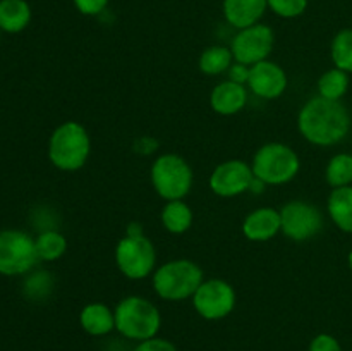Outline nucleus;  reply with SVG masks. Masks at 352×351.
<instances>
[{
	"label": "nucleus",
	"instance_id": "6ab92c4d",
	"mask_svg": "<svg viewBox=\"0 0 352 351\" xmlns=\"http://www.w3.org/2000/svg\"><path fill=\"white\" fill-rule=\"evenodd\" d=\"M31 21V7L26 0H0V31L21 33Z\"/></svg>",
	"mask_w": 352,
	"mask_h": 351
},
{
	"label": "nucleus",
	"instance_id": "bb28decb",
	"mask_svg": "<svg viewBox=\"0 0 352 351\" xmlns=\"http://www.w3.org/2000/svg\"><path fill=\"white\" fill-rule=\"evenodd\" d=\"M24 286H26L24 291H26V295L30 296V298L40 299L45 298V296L50 292L54 281H52L50 275L47 274V270H38L36 274H31L30 277H28L26 284Z\"/></svg>",
	"mask_w": 352,
	"mask_h": 351
},
{
	"label": "nucleus",
	"instance_id": "9b49d317",
	"mask_svg": "<svg viewBox=\"0 0 352 351\" xmlns=\"http://www.w3.org/2000/svg\"><path fill=\"white\" fill-rule=\"evenodd\" d=\"M275 47V33L268 24L258 23L244 30H237L230 41L234 61L246 65L268 61Z\"/></svg>",
	"mask_w": 352,
	"mask_h": 351
},
{
	"label": "nucleus",
	"instance_id": "f704fd0d",
	"mask_svg": "<svg viewBox=\"0 0 352 351\" xmlns=\"http://www.w3.org/2000/svg\"><path fill=\"white\" fill-rule=\"evenodd\" d=\"M347 265H349V268L352 272V250L349 251V255H347Z\"/></svg>",
	"mask_w": 352,
	"mask_h": 351
},
{
	"label": "nucleus",
	"instance_id": "393cba45",
	"mask_svg": "<svg viewBox=\"0 0 352 351\" xmlns=\"http://www.w3.org/2000/svg\"><path fill=\"white\" fill-rule=\"evenodd\" d=\"M330 57L333 67L352 74V28L340 30L330 43Z\"/></svg>",
	"mask_w": 352,
	"mask_h": 351
},
{
	"label": "nucleus",
	"instance_id": "f03ea898",
	"mask_svg": "<svg viewBox=\"0 0 352 351\" xmlns=\"http://www.w3.org/2000/svg\"><path fill=\"white\" fill-rule=\"evenodd\" d=\"M91 138L78 120H65L54 129L48 140V160L64 172H76L88 162Z\"/></svg>",
	"mask_w": 352,
	"mask_h": 351
},
{
	"label": "nucleus",
	"instance_id": "aec40b11",
	"mask_svg": "<svg viewBox=\"0 0 352 351\" xmlns=\"http://www.w3.org/2000/svg\"><path fill=\"white\" fill-rule=\"evenodd\" d=\"M162 224L170 234H184L192 226V210L184 200H172L167 202L160 213Z\"/></svg>",
	"mask_w": 352,
	"mask_h": 351
},
{
	"label": "nucleus",
	"instance_id": "c85d7f7f",
	"mask_svg": "<svg viewBox=\"0 0 352 351\" xmlns=\"http://www.w3.org/2000/svg\"><path fill=\"white\" fill-rule=\"evenodd\" d=\"M110 0H72L78 12L82 16H100L109 7Z\"/></svg>",
	"mask_w": 352,
	"mask_h": 351
},
{
	"label": "nucleus",
	"instance_id": "b1692460",
	"mask_svg": "<svg viewBox=\"0 0 352 351\" xmlns=\"http://www.w3.org/2000/svg\"><path fill=\"white\" fill-rule=\"evenodd\" d=\"M325 179L332 188L352 186V153H337L329 160L325 169Z\"/></svg>",
	"mask_w": 352,
	"mask_h": 351
},
{
	"label": "nucleus",
	"instance_id": "7c9ffc66",
	"mask_svg": "<svg viewBox=\"0 0 352 351\" xmlns=\"http://www.w3.org/2000/svg\"><path fill=\"white\" fill-rule=\"evenodd\" d=\"M227 74H229V79L234 83H239V85H248V78H250V65L246 64H241V62H236L234 61V64L230 65L229 71H227Z\"/></svg>",
	"mask_w": 352,
	"mask_h": 351
},
{
	"label": "nucleus",
	"instance_id": "f8f14e48",
	"mask_svg": "<svg viewBox=\"0 0 352 351\" xmlns=\"http://www.w3.org/2000/svg\"><path fill=\"white\" fill-rule=\"evenodd\" d=\"M254 174L250 164L241 158L222 162L210 174V189L222 198H234L250 191Z\"/></svg>",
	"mask_w": 352,
	"mask_h": 351
},
{
	"label": "nucleus",
	"instance_id": "423d86ee",
	"mask_svg": "<svg viewBox=\"0 0 352 351\" xmlns=\"http://www.w3.org/2000/svg\"><path fill=\"white\" fill-rule=\"evenodd\" d=\"M151 186L165 202L184 200L192 188V169L184 157L177 153H164L157 157L150 169Z\"/></svg>",
	"mask_w": 352,
	"mask_h": 351
},
{
	"label": "nucleus",
	"instance_id": "9d476101",
	"mask_svg": "<svg viewBox=\"0 0 352 351\" xmlns=\"http://www.w3.org/2000/svg\"><path fill=\"white\" fill-rule=\"evenodd\" d=\"M196 313L205 320H222L236 308V289L223 279H205L192 296Z\"/></svg>",
	"mask_w": 352,
	"mask_h": 351
},
{
	"label": "nucleus",
	"instance_id": "f257e3e1",
	"mask_svg": "<svg viewBox=\"0 0 352 351\" xmlns=\"http://www.w3.org/2000/svg\"><path fill=\"white\" fill-rule=\"evenodd\" d=\"M351 126V114L342 102L313 96L299 110V133L315 147L339 145L347 138Z\"/></svg>",
	"mask_w": 352,
	"mask_h": 351
},
{
	"label": "nucleus",
	"instance_id": "5701e85b",
	"mask_svg": "<svg viewBox=\"0 0 352 351\" xmlns=\"http://www.w3.org/2000/svg\"><path fill=\"white\" fill-rule=\"evenodd\" d=\"M34 244H36V253L41 262H55L64 257L67 251V240L64 234L55 229L41 231L34 237Z\"/></svg>",
	"mask_w": 352,
	"mask_h": 351
},
{
	"label": "nucleus",
	"instance_id": "2eb2a0df",
	"mask_svg": "<svg viewBox=\"0 0 352 351\" xmlns=\"http://www.w3.org/2000/svg\"><path fill=\"white\" fill-rule=\"evenodd\" d=\"M248 88L230 79L220 81L210 93V105L219 116H236L246 107Z\"/></svg>",
	"mask_w": 352,
	"mask_h": 351
},
{
	"label": "nucleus",
	"instance_id": "412c9836",
	"mask_svg": "<svg viewBox=\"0 0 352 351\" xmlns=\"http://www.w3.org/2000/svg\"><path fill=\"white\" fill-rule=\"evenodd\" d=\"M349 72L342 71L339 67H332L320 76L318 83H316V89H318V96H322V98L342 102L347 89H349Z\"/></svg>",
	"mask_w": 352,
	"mask_h": 351
},
{
	"label": "nucleus",
	"instance_id": "20e7f679",
	"mask_svg": "<svg viewBox=\"0 0 352 351\" xmlns=\"http://www.w3.org/2000/svg\"><path fill=\"white\" fill-rule=\"evenodd\" d=\"M116 330L131 341H146L158 334L162 327V313L155 303L143 296H126L113 308Z\"/></svg>",
	"mask_w": 352,
	"mask_h": 351
},
{
	"label": "nucleus",
	"instance_id": "39448f33",
	"mask_svg": "<svg viewBox=\"0 0 352 351\" xmlns=\"http://www.w3.org/2000/svg\"><path fill=\"white\" fill-rule=\"evenodd\" d=\"M254 178L267 186H282L291 182L301 171V158L289 145L272 141L254 151L251 160Z\"/></svg>",
	"mask_w": 352,
	"mask_h": 351
},
{
	"label": "nucleus",
	"instance_id": "1a4fd4ad",
	"mask_svg": "<svg viewBox=\"0 0 352 351\" xmlns=\"http://www.w3.org/2000/svg\"><path fill=\"white\" fill-rule=\"evenodd\" d=\"M282 234L292 241H308L318 236L323 229V213L306 200H291L280 209Z\"/></svg>",
	"mask_w": 352,
	"mask_h": 351
},
{
	"label": "nucleus",
	"instance_id": "cd10ccee",
	"mask_svg": "<svg viewBox=\"0 0 352 351\" xmlns=\"http://www.w3.org/2000/svg\"><path fill=\"white\" fill-rule=\"evenodd\" d=\"M308 351H342V346H340L339 339L336 336L322 332L313 337Z\"/></svg>",
	"mask_w": 352,
	"mask_h": 351
},
{
	"label": "nucleus",
	"instance_id": "c756f323",
	"mask_svg": "<svg viewBox=\"0 0 352 351\" xmlns=\"http://www.w3.org/2000/svg\"><path fill=\"white\" fill-rule=\"evenodd\" d=\"M134 351H179L177 346L174 343H170L168 339H164V337H151V339L141 341L136 346Z\"/></svg>",
	"mask_w": 352,
	"mask_h": 351
},
{
	"label": "nucleus",
	"instance_id": "72a5a7b5",
	"mask_svg": "<svg viewBox=\"0 0 352 351\" xmlns=\"http://www.w3.org/2000/svg\"><path fill=\"white\" fill-rule=\"evenodd\" d=\"M127 234L129 236H140V234H143V227H141L140 222H133L127 227Z\"/></svg>",
	"mask_w": 352,
	"mask_h": 351
},
{
	"label": "nucleus",
	"instance_id": "a878e982",
	"mask_svg": "<svg viewBox=\"0 0 352 351\" xmlns=\"http://www.w3.org/2000/svg\"><path fill=\"white\" fill-rule=\"evenodd\" d=\"M268 9L284 19H296L308 9V0H267Z\"/></svg>",
	"mask_w": 352,
	"mask_h": 351
},
{
	"label": "nucleus",
	"instance_id": "4468645a",
	"mask_svg": "<svg viewBox=\"0 0 352 351\" xmlns=\"http://www.w3.org/2000/svg\"><path fill=\"white\" fill-rule=\"evenodd\" d=\"M282 233L280 210L274 206H260L246 215L243 222V234L254 243L270 241Z\"/></svg>",
	"mask_w": 352,
	"mask_h": 351
},
{
	"label": "nucleus",
	"instance_id": "473e14b6",
	"mask_svg": "<svg viewBox=\"0 0 352 351\" xmlns=\"http://www.w3.org/2000/svg\"><path fill=\"white\" fill-rule=\"evenodd\" d=\"M265 188H267V184H265L261 179L253 178V181H251V186H250L251 193H254V195H260V193L265 191Z\"/></svg>",
	"mask_w": 352,
	"mask_h": 351
},
{
	"label": "nucleus",
	"instance_id": "a211bd4d",
	"mask_svg": "<svg viewBox=\"0 0 352 351\" xmlns=\"http://www.w3.org/2000/svg\"><path fill=\"white\" fill-rule=\"evenodd\" d=\"M329 217L342 233L352 234V186L333 188L327 200Z\"/></svg>",
	"mask_w": 352,
	"mask_h": 351
},
{
	"label": "nucleus",
	"instance_id": "0eeeda50",
	"mask_svg": "<svg viewBox=\"0 0 352 351\" xmlns=\"http://www.w3.org/2000/svg\"><path fill=\"white\" fill-rule=\"evenodd\" d=\"M40 262L34 240L19 229L0 231V274L7 277L30 274Z\"/></svg>",
	"mask_w": 352,
	"mask_h": 351
},
{
	"label": "nucleus",
	"instance_id": "ddd939ff",
	"mask_svg": "<svg viewBox=\"0 0 352 351\" xmlns=\"http://www.w3.org/2000/svg\"><path fill=\"white\" fill-rule=\"evenodd\" d=\"M248 89L258 98L275 100L280 98L289 86L287 72L277 62L263 61L250 67Z\"/></svg>",
	"mask_w": 352,
	"mask_h": 351
},
{
	"label": "nucleus",
	"instance_id": "2f4dec72",
	"mask_svg": "<svg viewBox=\"0 0 352 351\" xmlns=\"http://www.w3.org/2000/svg\"><path fill=\"white\" fill-rule=\"evenodd\" d=\"M134 150L140 151V153L143 155H148V153H153L155 150H157V141L153 140V138H140V140L136 141V145H134Z\"/></svg>",
	"mask_w": 352,
	"mask_h": 351
},
{
	"label": "nucleus",
	"instance_id": "dca6fc26",
	"mask_svg": "<svg viewBox=\"0 0 352 351\" xmlns=\"http://www.w3.org/2000/svg\"><path fill=\"white\" fill-rule=\"evenodd\" d=\"M267 9V0H223L222 3L223 17L236 30H244L260 23Z\"/></svg>",
	"mask_w": 352,
	"mask_h": 351
},
{
	"label": "nucleus",
	"instance_id": "7ed1b4c3",
	"mask_svg": "<svg viewBox=\"0 0 352 351\" xmlns=\"http://www.w3.org/2000/svg\"><path fill=\"white\" fill-rule=\"evenodd\" d=\"M203 281V268L188 258L165 262L164 265L155 268L151 275L153 291L165 301H184L192 298Z\"/></svg>",
	"mask_w": 352,
	"mask_h": 351
},
{
	"label": "nucleus",
	"instance_id": "f3484780",
	"mask_svg": "<svg viewBox=\"0 0 352 351\" xmlns=\"http://www.w3.org/2000/svg\"><path fill=\"white\" fill-rule=\"evenodd\" d=\"M79 323L86 334L102 337L116 329V313L105 303H88L79 313Z\"/></svg>",
	"mask_w": 352,
	"mask_h": 351
},
{
	"label": "nucleus",
	"instance_id": "6e6552de",
	"mask_svg": "<svg viewBox=\"0 0 352 351\" xmlns=\"http://www.w3.org/2000/svg\"><path fill=\"white\" fill-rule=\"evenodd\" d=\"M116 265L124 277L141 281L153 275L157 267V250L144 234H126L116 246Z\"/></svg>",
	"mask_w": 352,
	"mask_h": 351
},
{
	"label": "nucleus",
	"instance_id": "4be33fe9",
	"mask_svg": "<svg viewBox=\"0 0 352 351\" xmlns=\"http://www.w3.org/2000/svg\"><path fill=\"white\" fill-rule=\"evenodd\" d=\"M232 64V50H230V47H223V45H212V47L205 48L198 61L199 71L206 76L223 74V72L229 71Z\"/></svg>",
	"mask_w": 352,
	"mask_h": 351
}]
</instances>
